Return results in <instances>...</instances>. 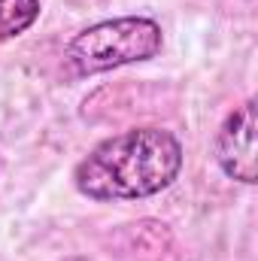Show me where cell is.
I'll list each match as a JSON object with an SVG mask.
<instances>
[{"label": "cell", "instance_id": "cell-1", "mask_svg": "<svg viewBox=\"0 0 258 261\" xmlns=\"http://www.w3.org/2000/svg\"><path fill=\"white\" fill-rule=\"evenodd\" d=\"M183 143L164 128H131L100 140L73 170L76 192L91 200H143L173 186Z\"/></svg>", "mask_w": 258, "mask_h": 261}, {"label": "cell", "instance_id": "cell-2", "mask_svg": "<svg viewBox=\"0 0 258 261\" xmlns=\"http://www.w3.org/2000/svg\"><path fill=\"white\" fill-rule=\"evenodd\" d=\"M164 34L155 18L122 15L79 31L64 49V64L73 76H97L125 64L149 61L161 52Z\"/></svg>", "mask_w": 258, "mask_h": 261}, {"label": "cell", "instance_id": "cell-3", "mask_svg": "<svg viewBox=\"0 0 258 261\" xmlns=\"http://www.w3.org/2000/svg\"><path fill=\"white\" fill-rule=\"evenodd\" d=\"M216 161L225 176L255 186L258 182V152H255V97L237 107L216 134Z\"/></svg>", "mask_w": 258, "mask_h": 261}, {"label": "cell", "instance_id": "cell-4", "mask_svg": "<svg viewBox=\"0 0 258 261\" xmlns=\"http://www.w3.org/2000/svg\"><path fill=\"white\" fill-rule=\"evenodd\" d=\"M40 18V0H0V43L21 37Z\"/></svg>", "mask_w": 258, "mask_h": 261}]
</instances>
